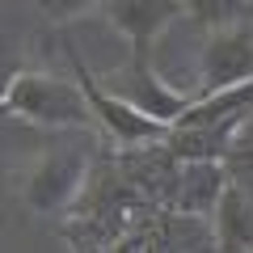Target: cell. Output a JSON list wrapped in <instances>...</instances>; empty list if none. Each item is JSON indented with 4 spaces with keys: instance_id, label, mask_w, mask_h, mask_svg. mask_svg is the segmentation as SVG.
Listing matches in <instances>:
<instances>
[{
    "instance_id": "1",
    "label": "cell",
    "mask_w": 253,
    "mask_h": 253,
    "mask_svg": "<svg viewBox=\"0 0 253 253\" xmlns=\"http://www.w3.org/2000/svg\"><path fill=\"white\" fill-rule=\"evenodd\" d=\"M0 114L17 118L26 126H38V131H93L97 126L81 81L42 72V68H21L13 76Z\"/></svg>"
},
{
    "instance_id": "2",
    "label": "cell",
    "mask_w": 253,
    "mask_h": 253,
    "mask_svg": "<svg viewBox=\"0 0 253 253\" xmlns=\"http://www.w3.org/2000/svg\"><path fill=\"white\" fill-rule=\"evenodd\" d=\"M89 165H93V144H63L38 152V161L21 177V203L34 215L68 211L89 181Z\"/></svg>"
},
{
    "instance_id": "3",
    "label": "cell",
    "mask_w": 253,
    "mask_h": 253,
    "mask_svg": "<svg viewBox=\"0 0 253 253\" xmlns=\"http://www.w3.org/2000/svg\"><path fill=\"white\" fill-rule=\"evenodd\" d=\"M68 59H72V72H76V81H81L84 97H89V110H93V118H97V126L114 139L118 148H156V144H165V135H169L165 123L139 114V110L126 106L118 93H110L106 84L89 72V63L81 59L76 46H68Z\"/></svg>"
},
{
    "instance_id": "4",
    "label": "cell",
    "mask_w": 253,
    "mask_h": 253,
    "mask_svg": "<svg viewBox=\"0 0 253 253\" xmlns=\"http://www.w3.org/2000/svg\"><path fill=\"white\" fill-rule=\"evenodd\" d=\"M97 81L106 84L110 93H118L126 106H135L139 114L156 118V123H165V126H173L190 110V101H194V93L173 89V84L156 72L152 55H139V51H131V59H126L123 68H114L110 76H97Z\"/></svg>"
},
{
    "instance_id": "5",
    "label": "cell",
    "mask_w": 253,
    "mask_h": 253,
    "mask_svg": "<svg viewBox=\"0 0 253 253\" xmlns=\"http://www.w3.org/2000/svg\"><path fill=\"white\" fill-rule=\"evenodd\" d=\"M253 81V17L211 30L199 46V93Z\"/></svg>"
},
{
    "instance_id": "6",
    "label": "cell",
    "mask_w": 253,
    "mask_h": 253,
    "mask_svg": "<svg viewBox=\"0 0 253 253\" xmlns=\"http://www.w3.org/2000/svg\"><path fill=\"white\" fill-rule=\"evenodd\" d=\"M106 26L126 38V46L139 55H152L161 34L181 17V0H101L97 4Z\"/></svg>"
},
{
    "instance_id": "7",
    "label": "cell",
    "mask_w": 253,
    "mask_h": 253,
    "mask_svg": "<svg viewBox=\"0 0 253 253\" xmlns=\"http://www.w3.org/2000/svg\"><path fill=\"white\" fill-rule=\"evenodd\" d=\"M207 219L219 253H253V190L228 181Z\"/></svg>"
},
{
    "instance_id": "8",
    "label": "cell",
    "mask_w": 253,
    "mask_h": 253,
    "mask_svg": "<svg viewBox=\"0 0 253 253\" xmlns=\"http://www.w3.org/2000/svg\"><path fill=\"white\" fill-rule=\"evenodd\" d=\"M228 186L224 165L215 161H186L173 165V181H169V199L181 215H211L219 190Z\"/></svg>"
},
{
    "instance_id": "9",
    "label": "cell",
    "mask_w": 253,
    "mask_h": 253,
    "mask_svg": "<svg viewBox=\"0 0 253 253\" xmlns=\"http://www.w3.org/2000/svg\"><path fill=\"white\" fill-rule=\"evenodd\" d=\"M236 126L232 123H211V126H169V135H165V152L173 156L177 165L186 161H224L228 144H232Z\"/></svg>"
},
{
    "instance_id": "10",
    "label": "cell",
    "mask_w": 253,
    "mask_h": 253,
    "mask_svg": "<svg viewBox=\"0 0 253 253\" xmlns=\"http://www.w3.org/2000/svg\"><path fill=\"white\" fill-rule=\"evenodd\" d=\"M181 17H190L203 34H211L253 17V0H181Z\"/></svg>"
},
{
    "instance_id": "11",
    "label": "cell",
    "mask_w": 253,
    "mask_h": 253,
    "mask_svg": "<svg viewBox=\"0 0 253 253\" xmlns=\"http://www.w3.org/2000/svg\"><path fill=\"white\" fill-rule=\"evenodd\" d=\"M219 165H224L228 181L253 190V118H245V123L236 126V135H232V144H228V152H224Z\"/></svg>"
},
{
    "instance_id": "12",
    "label": "cell",
    "mask_w": 253,
    "mask_h": 253,
    "mask_svg": "<svg viewBox=\"0 0 253 253\" xmlns=\"http://www.w3.org/2000/svg\"><path fill=\"white\" fill-rule=\"evenodd\" d=\"M97 4H101V0H34V9L42 13L46 21H55V26L84 17V13H89V9H97Z\"/></svg>"
},
{
    "instance_id": "13",
    "label": "cell",
    "mask_w": 253,
    "mask_h": 253,
    "mask_svg": "<svg viewBox=\"0 0 253 253\" xmlns=\"http://www.w3.org/2000/svg\"><path fill=\"white\" fill-rule=\"evenodd\" d=\"M21 72V63H17V51H13L4 38H0V106H4V93H9L13 76Z\"/></svg>"
}]
</instances>
